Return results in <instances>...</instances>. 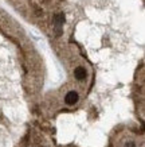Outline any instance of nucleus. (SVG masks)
Wrapping results in <instances>:
<instances>
[{
  "mask_svg": "<svg viewBox=\"0 0 145 147\" xmlns=\"http://www.w3.org/2000/svg\"><path fill=\"white\" fill-rule=\"evenodd\" d=\"M86 76H88V73H86V69L82 66H78L75 67L74 70V77L77 78L78 81H84L85 78H86Z\"/></svg>",
  "mask_w": 145,
  "mask_h": 147,
  "instance_id": "obj_3",
  "label": "nucleus"
},
{
  "mask_svg": "<svg viewBox=\"0 0 145 147\" xmlns=\"http://www.w3.org/2000/svg\"><path fill=\"white\" fill-rule=\"evenodd\" d=\"M63 24H65V13L58 12L54 15V30L57 32V35H61L62 30H63Z\"/></svg>",
  "mask_w": 145,
  "mask_h": 147,
  "instance_id": "obj_1",
  "label": "nucleus"
},
{
  "mask_svg": "<svg viewBox=\"0 0 145 147\" xmlns=\"http://www.w3.org/2000/svg\"><path fill=\"white\" fill-rule=\"evenodd\" d=\"M79 100V94L75 92V90H70V92H67L66 96H65V102H66L67 105H74L77 104Z\"/></svg>",
  "mask_w": 145,
  "mask_h": 147,
  "instance_id": "obj_2",
  "label": "nucleus"
},
{
  "mask_svg": "<svg viewBox=\"0 0 145 147\" xmlns=\"http://www.w3.org/2000/svg\"><path fill=\"white\" fill-rule=\"evenodd\" d=\"M124 147H136V144H134V142H126Z\"/></svg>",
  "mask_w": 145,
  "mask_h": 147,
  "instance_id": "obj_4",
  "label": "nucleus"
}]
</instances>
